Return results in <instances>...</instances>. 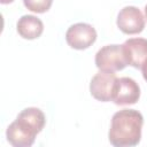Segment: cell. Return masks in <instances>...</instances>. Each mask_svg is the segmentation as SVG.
Instances as JSON below:
<instances>
[{"instance_id": "cell-1", "label": "cell", "mask_w": 147, "mask_h": 147, "mask_svg": "<svg viewBox=\"0 0 147 147\" xmlns=\"http://www.w3.org/2000/svg\"><path fill=\"white\" fill-rule=\"evenodd\" d=\"M45 123V114L39 108H25L7 127V141L14 147H30L33 145L36 136L44 129Z\"/></svg>"}, {"instance_id": "cell-2", "label": "cell", "mask_w": 147, "mask_h": 147, "mask_svg": "<svg viewBox=\"0 0 147 147\" xmlns=\"http://www.w3.org/2000/svg\"><path fill=\"white\" fill-rule=\"evenodd\" d=\"M144 117L136 109H123L114 114L108 133L109 142L115 147H133L141 140Z\"/></svg>"}, {"instance_id": "cell-3", "label": "cell", "mask_w": 147, "mask_h": 147, "mask_svg": "<svg viewBox=\"0 0 147 147\" xmlns=\"http://www.w3.org/2000/svg\"><path fill=\"white\" fill-rule=\"evenodd\" d=\"M95 65L102 71L115 72L123 70L127 65L123 46L114 44L101 47L95 54Z\"/></svg>"}, {"instance_id": "cell-4", "label": "cell", "mask_w": 147, "mask_h": 147, "mask_svg": "<svg viewBox=\"0 0 147 147\" xmlns=\"http://www.w3.org/2000/svg\"><path fill=\"white\" fill-rule=\"evenodd\" d=\"M67 44L74 49H86L96 40V31L88 23H76L65 32Z\"/></svg>"}, {"instance_id": "cell-5", "label": "cell", "mask_w": 147, "mask_h": 147, "mask_svg": "<svg viewBox=\"0 0 147 147\" xmlns=\"http://www.w3.org/2000/svg\"><path fill=\"white\" fill-rule=\"evenodd\" d=\"M117 77L114 72L100 70L93 76L90 83V92L94 99L101 102H107L113 99L114 87Z\"/></svg>"}, {"instance_id": "cell-6", "label": "cell", "mask_w": 147, "mask_h": 147, "mask_svg": "<svg viewBox=\"0 0 147 147\" xmlns=\"http://www.w3.org/2000/svg\"><path fill=\"white\" fill-rule=\"evenodd\" d=\"M140 98V87L138 83L130 78V77H122L117 78L113 99L115 105L117 106H127V105H134Z\"/></svg>"}, {"instance_id": "cell-7", "label": "cell", "mask_w": 147, "mask_h": 147, "mask_svg": "<svg viewBox=\"0 0 147 147\" xmlns=\"http://www.w3.org/2000/svg\"><path fill=\"white\" fill-rule=\"evenodd\" d=\"M116 24L123 33L137 34L140 33L145 28V17L137 7L126 6L119 10Z\"/></svg>"}, {"instance_id": "cell-8", "label": "cell", "mask_w": 147, "mask_h": 147, "mask_svg": "<svg viewBox=\"0 0 147 147\" xmlns=\"http://www.w3.org/2000/svg\"><path fill=\"white\" fill-rule=\"evenodd\" d=\"M122 46L127 65L140 69L147 59V39L130 38Z\"/></svg>"}, {"instance_id": "cell-9", "label": "cell", "mask_w": 147, "mask_h": 147, "mask_svg": "<svg viewBox=\"0 0 147 147\" xmlns=\"http://www.w3.org/2000/svg\"><path fill=\"white\" fill-rule=\"evenodd\" d=\"M18 34L24 39H37L44 31V23L40 18L33 15H23L16 24Z\"/></svg>"}, {"instance_id": "cell-10", "label": "cell", "mask_w": 147, "mask_h": 147, "mask_svg": "<svg viewBox=\"0 0 147 147\" xmlns=\"http://www.w3.org/2000/svg\"><path fill=\"white\" fill-rule=\"evenodd\" d=\"M23 2H24V6L29 10L33 13L42 14L49 10L53 3V0H23Z\"/></svg>"}, {"instance_id": "cell-11", "label": "cell", "mask_w": 147, "mask_h": 147, "mask_svg": "<svg viewBox=\"0 0 147 147\" xmlns=\"http://www.w3.org/2000/svg\"><path fill=\"white\" fill-rule=\"evenodd\" d=\"M141 72H142V77H144V79L147 82V59L145 60V62L142 63V65H141Z\"/></svg>"}, {"instance_id": "cell-12", "label": "cell", "mask_w": 147, "mask_h": 147, "mask_svg": "<svg viewBox=\"0 0 147 147\" xmlns=\"http://www.w3.org/2000/svg\"><path fill=\"white\" fill-rule=\"evenodd\" d=\"M14 0H0V2L2 3V5H7V3H11Z\"/></svg>"}, {"instance_id": "cell-13", "label": "cell", "mask_w": 147, "mask_h": 147, "mask_svg": "<svg viewBox=\"0 0 147 147\" xmlns=\"http://www.w3.org/2000/svg\"><path fill=\"white\" fill-rule=\"evenodd\" d=\"M145 15H146V18H147V5L145 6Z\"/></svg>"}]
</instances>
